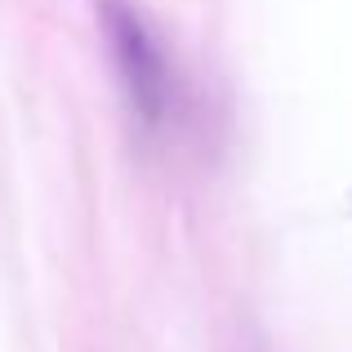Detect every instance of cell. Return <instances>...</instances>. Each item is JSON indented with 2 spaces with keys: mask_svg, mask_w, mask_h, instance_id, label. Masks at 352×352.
<instances>
[{
  "mask_svg": "<svg viewBox=\"0 0 352 352\" xmlns=\"http://www.w3.org/2000/svg\"><path fill=\"white\" fill-rule=\"evenodd\" d=\"M94 14L103 27L107 54H112V72L120 80L125 107L143 129H161L174 107V72L161 36L152 32V23L134 0H94Z\"/></svg>",
  "mask_w": 352,
  "mask_h": 352,
  "instance_id": "6da1fadb",
  "label": "cell"
}]
</instances>
